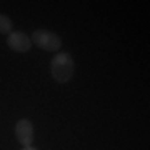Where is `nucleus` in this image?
I'll use <instances>...</instances> for the list:
<instances>
[{"mask_svg": "<svg viewBox=\"0 0 150 150\" xmlns=\"http://www.w3.org/2000/svg\"><path fill=\"white\" fill-rule=\"evenodd\" d=\"M50 72H52V77L57 83H67V82L72 80L75 72V62L72 59V55L67 54V52H59L52 59V64H50Z\"/></svg>", "mask_w": 150, "mask_h": 150, "instance_id": "1", "label": "nucleus"}, {"mask_svg": "<svg viewBox=\"0 0 150 150\" xmlns=\"http://www.w3.org/2000/svg\"><path fill=\"white\" fill-rule=\"evenodd\" d=\"M12 28H13V22L10 20V17L0 13V35H10L13 32Z\"/></svg>", "mask_w": 150, "mask_h": 150, "instance_id": "5", "label": "nucleus"}, {"mask_svg": "<svg viewBox=\"0 0 150 150\" xmlns=\"http://www.w3.org/2000/svg\"><path fill=\"white\" fill-rule=\"evenodd\" d=\"M30 40H32V45H35V47L42 48L45 52H57V54L60 52V48L64 45L62 38L57 33L45 30V28L33 30V33L30 35Z\"/></svg>", "mask_w": 150, "mask_h": 150, "instance_id": "2", "label": "nucleus"}, {"mask_svg": "<svg viewBox=\"0 0 150 150\" xmlns=\"http://www.w3.org/2000/svg\"><path fill=\"white\" fill-rule=\"evenodd\" d=\"M22 150H38V149H35V147H32V145H30V147H23Z\"/></svg>", "mask_w": 150, "mask_h": 150, "instance_id": "6", "label": "nucleus"}, {"mask_svg": "<svg viewBox=\"0 0 150 150\" xmlns=\"http://www.w3.org/2000/svg\"><path fill=\"white\" fill-rule=\"evenodd\" d=\"M7 45L17 54H25L32 48V40L25 32H12L10 35H7Z\"/></svg>", "mask_w": 150, "mask_h": 150, "instance_id": "4", "label": "nucleus"}, {"mask_svg": "<svg viewBox=\"0 0 150 150\" xmlns=\"http://www.w3.org/2000/svg\"><path fill=\"white\" fill-rule=\"evenodd\" d=\"M13 134L17 137V142L22 147H30L33 144V125L28 118H20L13 127Z\"/></svg>", "mask_w": 150, "mask_h": 150, "instance_id": "3", "label": "nucleus"}]
</instances>
